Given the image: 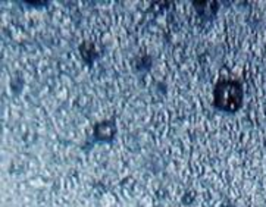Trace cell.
Returning a JSON list of instances; mask_svg holds the SVG:
<instances>
[{"instance_id":"1","label":"cell","mask_w":266,"mask_h":207,"mask_svg":"<svg viewBox=\"0 0 266 207\" xmlns=\"http://www.w3.org/2000/svg\"><path fill=\"white\" fill-rule=\"evenodd\" d=\"M243 100L244 90L240 81L222 80L213 88V104L222 112H238L243 106Z\"/></svg>"},{"instance_id":"2","label":"cell","mask_w":266,"mask_h":207,"mask_svg":"<svg viewBox=\"0 0 266 207\" xmlns=\"http://www.w3.org/2000/svg\"><path fill=\"white\" fill-rule=\"evenodd\" d=\"M116 125L114 121H103L94 125V140L100 143H112L116 135Z\"/></svg>"}]
</instances>
